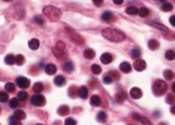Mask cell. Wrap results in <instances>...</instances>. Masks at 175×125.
<instances>
[{
	"label": "cell",
	"mask_w": 175,
	"mask_h": 125,
	"mask_svg": "<svg viewBox=\"0 0 175 125\" xmlns=\"http://www.w3.org/2000/svg\"><path fill=\"white\" fill-rule=\"evenodd\" d=\"M102 35L104 38L114 43H120L126 39V35L122 31L112 28L104 29L102 31Z\"/></svg>",
	"instance_id": "6da1fadb"
},
{
	"label": "cell",
	"mask_w": 175,
	"mask_h": 125,
	"mask_svg": "<svg viewBox=\"0 0 175 125\" xmlns=\"http://www.w3.org/2000/svg\"><path fill=\"white\" fill-rule=\"evenodd\" d=\"M43 13L50 21L53 22H57L60 20L62 16L60 9L52 5L45 6L43 8Z\"/></svg>",
	"instance_id": "7a4b0ae2"
},
{
	"label": "cell",
	"mask_w": 175,
	"mask_h": 125,
	"mask_svg": "<svg viewBox=\"0 0 175 125\" xmlns=\"http://www.w3.org/2000/svg\"><path fill=\"white\" fill-rule=\"evenodd\" d=\"M168 89V86L165 81L158 80L153 85V92L156 96H162L165 94Z\"/></svg>",
	"instance_id": "3957f363"
},
{
	"label": "cell",
	"mask_w": 175,
	"mask_h": 125,
	"mask_svg": "<svg viewBox=\"0 0 175 125\" xmlns=\"http://www.w3.org/2000/svg\"><path fill=\"white\" fill-rule=\"evenodd\" d=\"M30 102L32 105L36 106H43L46 104V99L42 94H36L32 96Z\"/></svg>",
	"instance_id": "277c9868"
},
{
	"label": "cell",
	"mask_w": 175,
	"mask_h": 125,
	"mask_svg": "<svg viewBox=\"0 0 175 125\" xmlns=\"http://www.w3.org/2000/svg\"><path fill=\"white\" fill-rule=\"evenodd\" d=\"M16 84L20 88L26 89L30 86V80L25 76H19L16 79Z\"/></svg>",
	"instance_id": "5b68a950"
},
{
	"label": "cell",
	"mask_w": 175,
	"mask_h": 125,
	"mask_svg": "<svg viewBox=\"0 0 175 125\" xmlns=\"http://www.w3.org/2000/svg\"><path fill=\"white\" fill-rule=\"evenodd\" d=\"M133 68L135 70L141 72V71L145 70L146 68H147V64H146L145 61L143 60V59H138L133 64Z\"/></svg>",
	"instance_id": "8992f818"
},
{
	"label": "cell",
	"mask_w": 175,
	"mask_h": 125,
	"mask_svg": "<svg viewBox=\"0 0 175 125\" xmlns=\"http://www.w3.org/2000/svg\"><path fill=\"white\" fill-rule=\"evenodd\" d=\"M130 95L135 100H138L141 98L143 95V92L141 88L134 87V88H131V90H130Z\"/></svg>",
	"instance_id": "52a82bcc"
},
{
	"label": "cell",
	"mask_w": 175,
	"mask_h": 125,
	"mask_svg": "<svg viewBox=\"0 0 175 125\" xmlns=\"http://www.w3.org/2000/svg\"><path fill=\"white\" fill-rule=\"evenodd\" d=\"M70 39L75 42V43H77V44H83L84 43V40L81 37L79 34L75 33V32H70Z\"/></svg>",
	"instance_id": "ba28073f"
},
{
	"label": "cell",
	"mask_w": 175,
	"mask_h": 125,
	"mask_svg": "<svg viewBox=\"0 0 175 125\" xmlns=\"http://www.w3.org/2000/svg\"><path fill=\"white\" fill-rule=\"evenodd\" d=\"M100 61L103 65H108L113 61V57L110 53H104L101 55Z\"/></svg>",
	"instance_id": "9c48e42d"
},
{
	"label": "cell",
	"mask_w": 175,
	"mask_h": 125,
	"mask_svg": "<svg viewBox=\"0 0 175 125\" xmlns=\"http://www.w3.org/2000/svg\"><path fill=\"white\" fill-rule=\"evenodd\" d=\"M44 70H45V73L47 75L52 76V75H54L57 73V68L54 64H48L45 66Z\"/></svg>",
	"instance_id": "30bf717a"
},
{
	"label": "cell",
	"mask_w": 175,
	"mask_h": 125,
	"mask_svg": "<svg viewBox=\"0 0 175 125\" xmlns=\"http://www.w3.org/2000/svg\"><path fill=\"white\" fill-rule=\"evenodd\" d=\"M120 69L122 73L129 74V73L132 71V65H130L129 63L127 62V61H123V62H122L120 65Z\"/></svg>",
	"instance_id": "8fae6325"
},
{
	"label": "cell",
	"mask_w": 175,
	"mask_h": 125,
	"mask_svg": "<svg viewBox=\"0 0 175 125\" xmlns=\"http://www.w3.org/2000/svg\"><path fill=\"white\" fill-rule=\"evenodd\" d=\"M54 84L57 86L61 87L63 86L66 83V79L65 78V76H62V75H58L54 78Z\"/></svg>",
	"instance_id": "7c38bea8"
},
{
	"label": "cell",
	"mask_w": 175,
	"mask_h": 125,
	"mask_svg": "<svg viewBox=\"0 0 175 125\" xmlns=\"http://www.w3.org/2000/svg\"><path fill=\"white\" fill-rule=\"evenodd\" d=\"M28 45L30 49L32 50H37L39 48L40 42L37 38H32L28 42Z\"/></svg>",
	"instance_id": "4fadbf2b"
},
{
	"label": "cell",
	"mask_w": 175,
	"mask_h": 125,
	"mask_svg": "<svg viewBox=\"0 0 175 125\" xmlns=\"http://www.w3.org/2000/svg\"><path fill=\"white\" fill-rule=\"evenodd\" d=\"M150 25L153 26V27H155L158 29L161 30L162 31H165V32H169V29L165 26L163 24L160 23H157V22H151L150 23Z\"/></svg>",
	"instance_id": "5bb4252c"
},
{
	"label": "cell",
	"mask_w": 175,
	"mask_h": 125,
	"mask_svg": "<svg viewBox=\"0 0 175 125\" xmlns=\"http://www.w3.org/2000/svg\"><path fill=\"white\" fill-rule=\"evenodd\" d=\"M63 70L67 73H71L75 69V65L71 61H69L67 62H65L63 66Z\"/></svg>",
	"instance_id": "9a60e30c"
},
{
	"label": "cell",
	"mask_w": 175,
	"mask_h": 125,
	"mask_svg": "<svg viewBox=\"0 0 175 125\" xmlns=\"http://www.w3.org/2000/svg\"><path fill=\"white\" fill-rule=\"evenodd\" d=\"M160 43L157 40L152 39L149 40V42H148V47H149L151 50H156V49L160 48Z\"/></svg>",
	"instance_id": "2e32d148"
},
{
	"label": "cell",
	"mask_w": 175,
	"mask_h": 125,
	"mask_svg": "<svg viewBox=\"0 0 175 125\" xmlns=\"http://www.w3.org/2000/svg\"><path fill=\"white\" fill-rule=\"evenodd\" d=\"M57 113L59 114L60 116H65V115H69V107L66 105L61 106H59L58 110H57Z\"/></svg>",
	"instance_id": "e0dca14e"
},
{
	"label": "cell",
	"mask_w": 175,
	"mask_h": 125,
	"mask_svg": "<svg viewBox=\"0 0 175 125\" xmlns=\"http://www.w3.org/2000/svg\"><path fill=\"white\" fill-rule=\"evenodd\" d=\"M90 103V104L93 106H96V107H97V106H99L101 105L100 97H99L98 95H96V94L93 95L92 97H91Z\"/></svg>",
	"instance_id": "ac0fdd59"
},
{
	"label": "cell",
	"mask_w": 175,
	"mask_h": 125,
	"mask_svg": "<svg viewBox=\"0 0 175 125\" xmlns=\"http://www.w3.org/2000/svg\"><path fill=\"white\" fill-rule=\"evenodd\" d=\"M83 56L87 59H93L96 56V53L93 49L88 48L83 51Z\"/></svg>",
	"instance_id": "d6986e66"
},
{
	"label": "cell",
	"mask_w": 175,
	"mask_h": 125,
	"mask_svg": "<svg viewBox=\"0 0 175 125\" xmlns=\"http://www.w3.org/2000/svg\"><path fill=\"white\" fill-rule=\"evenodd\" d=\"M5 63L8 65H13L16 63V58L12 54H8L5 57Z\"/></svg>",
	"instance_id": "ffe728a7"
},
{
	"label": "cell",
	"mask_w": 175,
	"mask_h": 125,
	"mask_svg": "<svg viewBox=\"0 0 175 125\" xmlns=\"http://www.w3.org/2000/svg\"><path fill=\"white\" fill-rule=\"evenodd\" d=\"M127 96H126V92H120L118 93H116V95H115V99H116V101L117 103H122L124 102V100H126Z\"/></svg>",
	"instance_id": "44dd1931"
},
{
	"label": "cell",
	"mask_w": 175,
	"mask_h": 125,
	"mask_svg": "<svg viewBox=\"0 0 175 125\" xmlns=\"http://www.w3.org/2000/svg\"><path fill=\"white\" fill-rule=\"evenodd\" d=\"M52 52H53V53L54 54L55 57L56 58H57V59H62L63 58L65 57V51L59 50V49H57L55 47H53V48H52Z\"/></svg>",
	"instance_id": "7402d4cb"
},
{
	"label": "cell",
	"mask_w": 175,
	"mask_h": 125,
	"mask_svg": "<svg viewBox=\"0 0 175 125\" xmlns=\"http://www.w3.org/2000/svg\"><path fill=\"white\" fill-rule=\"evenodd\" d=\"M113 17V13L112 12L109 11H104L102 16H101V18L102 20L104 22H109L111 20Z\"/></svg>",
	"instance_id": "603a6c76"
},
{
	"label": "cell",
	"mask_w": 175,
	"mask_h": 125,
	"mask_svg": "<svg viewBox=\"0 0 175 125\" xmlns=\"http://www.w3.org/2000/svg\"><path fill=\"white\" fill-rule=\"evenodd\" d=\"M163 76L165 80L171 81V80H172L174 78V72L172 70L167 69V70H164Z\"/></svg>",
	"instance_id": "cb8c5ba5"
},
{
	"label": "cell",
	"mask_w": 175,
	"mask_h": 125,
	"mask_svg": "<svg viewBox=\"0 0 175 125\" xmlns=\"http://www.w3.org/2000/svg\"><path fill=\"white\" fill-rule=\"evenodd\" d=\"M78 94L80 96V98H82V99H87V96H88V89H87V87L85 86H82L80 90H79Z\"/></svg>",
	"instance_id": "d4e9b609"
},
{
	"label": "cell",
	"mask_w": 175,
	"mask_h": 125,
	"mask_svg": "<svg viewBox=\"0 0 175 125\" xmlns=\"http://www.w3.org/2000/svg\"><path fill=\"white\" fill-rule=\"evenodd\" d=\"M26 113L23 110H17L14 112V116L18 120H24L26 118Z\"/></svg>",
	"instance_id": "484cf974"
},
{
	"label": "cell",
	"mask_w": 175,
	"mask_h": 125,
	"mask_svg": "<svg viewBox=\"0 0 175 125\" xmlns=\"http://www.w3.org/2000/svg\"><path fill=\"white\" fill-rule=\"evenodd\" d=\"M44 89V86L42 84V82H36L33 86V91L36 92V94H39L41 93Z\"/></svg>",
	"instance_id": "4316f807"
},
{
	"label": "cell",
	"mask_w": 175,
	"mask_h": 125,
	"mask_svg": "<svg viewBox=\"0 0 175 125\" xmlns=\"http://www.w3.org/2000/svg\"><path fill=\"white\" fill-rule=\"evenodd\" d=\"M107 114L104 111H100L97 115V119L99 122L102 123H104L107 121Z\"/></svg>",
	"instance_id": "83f0119b"
},
{
	"label": "cell",
	"mask_w": 175,
	"mask_h": 125,
	"mask_svg": "<svg viewBox=\"0 0 175 125\" xmlns=\"http://www.w3.org/2000/svg\"><path fill=\"white\" fill-rule=\"evenodd\" d=\"M5 90L6 92H9V93H14V92L15 91V86L13 82H7L5 85Z\"/></svg>",
	"instance_id": "f1b7e54d"
},
{
	"label": "cell",
	"mask_w": 175,
	"mask_h": 125,
	"mask_svg": "<svg viewBox=\"0 0 175 125\" xmlns=\"http://www.w3.org/2000/svg\"><path fill=\"white\" fill-rule=\"evenodd\" d=\"M149 9L146 7H141L138 9V14H139L141 17H146L149 15Z\"/></svg>",
	"instance_id": "f546056e"
},
{
	"label": "cell",
	"mask_w": 175,
	"mask_h": 125,
	"mask_svg": "<svg viewBox=\"0 0 175 125\" xmlns=\"http://www.w3.org/2000/svg\"><path fill=\"white\" fill-rule=\"evenodd\" d=\"M126 12L129 15H135V14H138V9L135 6H130L126 8Z\"/></svg>",
	"instance_id": "4dcf8cb0"
},
{
	"label": "cell",
	"mask_w": 175,
	"mask_h": 125,
	"mask_svg": "<svg viewBox=\"0 0 175 125\" xmlns=\"http://www.w3.org/2000/svg\"><path fill=\"white\" fill-rule=\"evenodd\" d=\"M91 70H92V72L95 75H99L102 73V68L97 64H93L91 67Z\"/></svg>",
	"instance_id": "1f68e13d"
},
{
	"label": "cell",
	"mask_w": 175,
	"mask_h": 125,
	"mask_svg": "<svg viewBox=\"0 0 175 125\" xmlns=\"http://www.w3.org/2000/svg\"><path fill=\"white\" fill-rule=\"evenodd\" d=\"M165 59L168 61H173L175 59V52L171 49L168 50L166 53H165Z\"/></svg>",
	"instance_id": "d6a6232c"
},
{
	"label": "cell",
	"mask_w": 175,
	"mask_h": 125,
	"mask_svg": "<svg viewBox=\"0 0 175 125\" xmlns=\"http://www.w3.org/2000/svg\"><path fill=\"white\" fill-rule=\"evenodd\" d=\"M162 10L165 12H169L173 10V5L169 2H164L162 5Z\"/></svg>",
	"instance_id": "836d02e7"
},
{
	"label": "cell",
	"mask_w": 175,
	"mask_h": 125,
	"mask_svg": "<svg viewBox=\"0 0 175 125\" xmlns=\"http://www.w3.org/2000/svg\"><path fill=\"white\" fill-rule=\"evenodd\" d=\"M141 55V51L139 49L135 48V49H133L131 51V56L133 59H138Z\"/></svg>",
	"instance_id": "e575fe53"
},
{
	"label": "cell",
	"mask_w": 175,
	"mask_h": 125,
	"mask_svg": "<svg viewBox=\"0 0 175 125\" xmlns=\"http://www.w3.org/2000/svg\"><path fill=\"white\" fill-rule=\"evenodd\" d=\"M28 98V93L25 91H20L18 92V99L20 100H26Z\"/></svg>",
	"instance_id": "d590c367"
},
{
	"label": "cell",
	"mask_w": 175,
	"mask_h": 125,
	"mask_svg": "<svg viewBox=\"0 0 175 125\" xmlns=\"http://www.w3.org/2000/svg\"><path fill=\"white\" fill-rule=\"evenodd\" d=\"M113 81H114V78H113L112 76H110V74L104 75V77H103V82H104V84L106 85L111 84L113 82Z\"/></svg>",
	"instance_id": "8d00e7d4"
},
{
	"label": "cell",
	"mask_w": 175,
	"mask_h": 125,
	"mask_svg": "<svg viewBox=\"0 0 175 125\" xmlns=\"http://www.w3.org/2000/svg\"><path fill=\"white\" fill-rule=\"evenodd\" d=\"M9 125H22V123L13 115L9 118Z\"/></svg>",
	"instance_id": "74e56055"
},
{
	"label": "cell",
	"mask_w": 175,
	"mask_h": 125,
	"mask_svg": "<svg viewBox=\"0 0 175 125\" xmlns=\"http://www.w3.org/2000/svg\"><path fill=\"white\" fill-rule=\"evenodd\" d=\"M16 58V64L19 66H21L24 62V55H21V54H19L17 56L15 57Z\"/></svg>",
	"instance_id": "f35d334b"
},
{
	"label": "cell",
	"mask_w": 175,
	"mask_h": 125,
	"mask_svg": "<svg viewBox=\"0 0 175 125\" xmlns=\"http://www.w3.org/2000/svg\"><path fill=\"white\" fill-rule=\"evenodd\" d=\"M8 98H9V96L5 92H1V93H0V100H1L2 103H5V102L8 101Z\"/></svg>",
	"instance_id": "ab89813d"
},
{
	"label": "cell",
	"mask_w": 175,
	"mask_h": 125,
	"mask_svg": "<svg viewBox=\"0 0 175 125\" xmlns=\"http://www.w3.org/2000/svg\"><path fill=\"white\" fill-rule=\"evenodd\" d=\"M166 102L168 104H175V96L173 94H168L166 98Z\"/></svg>",
	"instance_id": "60d3db41"
},
{
	"label": "cell",
	"mask_w": 175,
	"mask_h": 125,
	"mask_svg": "<svg viewBox=\"0 0 175 125\" xmlns=\"http://www.w3.org/2000/svg\"><path fill=\"white\" fill-rule=\"evenodd\" d=\"M18 106V100L17 98H12L11 100L9 102V106H10L11 109H15L17 108V106Z\"/></svg>",
	"instance_id": "b9f144b4"
},
{
	"label": "cell",
	"mask_w": 175,
	"mask_h": 125,
	"mask_svg": "<svg viewBox=\"0 0 175 125\" xmlns=\"http://www.w3.org/2000/svg\"><path fill=\"white\" fill-rule=\"evenodd\" d=\"M55 47H56V48H57V49H59V50L65 51V44L64 43H63V41H57V43H56Z\"/></svg>",
	"instance_id": "7bdbcfd3"
},
{
	"label": "cell",
	"mask_w": 175,
	"mask_h": 125,
	"mask_svg": "<svg viewBox=\"0 0 175 125\" xmlns=\"http://www.w3.org/2000/svg\"><path fill=\"white\" fill-rule=\"evenodd\" d=\"M65 125H77V121L72 118H67L65 120Z\"/></svg>",
	"instance_id": "ee69618b"
},
{
	"label": "cell",
	"mask_w": 175,
	"mask_h": 125,
	"mask_svg": "<svg viewBox=\"0 0 175 125\" xmlns=\"http://www.w3.org/2000/svg\"><path fill=\"white\" fill-rule=\"evenodd\" d=\"M34 21L36 22L38 25H43L44 24V19L42 17H39V16L35 17H34Z\"/></svg>",
	"instance_id": "f6af8a7d"
},
{
	"label": "cell",
	"mask_w": 175,
	"mask_h": 125,
	"mask_svg": "<svg viewBox=\"0 0 175 125\" xmlns=\"http://www.w3.org/2000/svg\"><path fill=\"white\" fill-rule=\"evenodd\" d=\"M139 121H141V122L142 124H144V125H153L151 122H150V121L145 117H142V116H141V118H140Z\"/></svg>",
	"instance_id": "bcb514c9"
},
{
	"label": "cell",
	"mask_w": 175,
	"mask_h": 125,
	"mask_svg": "<svg viewBox=\"0 0 175 125\" xmlns=\"http://www.w3.org/2000/svg\"><path fill=\"white\" fill-rule=\"evenodd\" d=\"M93 4L96 6V7H100V6L103 4L104 1H103V0H93Z\"/></svg>",
	"instance_id": "7dc6e473"
},
{
	"label": "cell",
	"mask_w": 175,
	"mask_h": 125,
	"mask_svg": "<svg viewBox=\"0 0 175 125\" xmlns=\"http://www.w3.org/2000/svg\"><path fill=\"white\" fill-rule=\"evenodd\" d=\"M169 22H170V23H171V25L175 27V15L171 16V17H170V19H169Z\"/></svg>",
	"instance_id": "c3c4849f"
},
{
	"label": "cell",
	"mask_w": 175,
	"mask_h": 125,
	"mask_svg": "<svg viewBox=\"0 0 175 125\" xmlns=\"http://www.w3.org/2000/svg\"><path fill=\"white\" fill-rule=\"evenodd\" d=\"M114 4L116 5H121L123 3V0H113Z\"/></svg>",
	"instance_id": "681fc988"
},
{
	"label": "cell",
	"mask_w": 175,
	"mask_h": 125,
	"mask_svg": "<svg viewBox=\"0 0 175 125\" xmlns=\"http://www.w3.org/2000/svg\"><path fill=\"white\" fill-rule=\"evenodd\" d=\"M171 112L174 115H175V105H174L171 108Z\"/></svg>",
	"instance_id": "f907efd6"
},
{
	"label": "cell",
	"mask_w": 175,
	"mask_h": 125,
	"mask_svg": "<svg viewBox=\"0 0 175 125\" xmlns=\"http://www.w3.org/2000/svg\"><path fill=\"white\" fill-rule=\"evenodd\" d=\"M172 90H173L174 93H175V82H174L173 85H172Z\"/></svg>",
	"instance_id": "816d5d0a"
},
{
	"label": "cell",
	"mask_w": 175,
	"mask_h": 125,
	"mask_svg": "<svg viewBox=\"0 0 175 125\" xmlns=\"http://www.w3.org/2000/svg\"><path fill=\"white\" fill-rule=\"evenodd\" d=\"M36 125H44V124H37Z\"/></svg>",
	"instance_id": "f5cc1de1"
},
{
	"label": "cell",
	"mask_w": 175,
	"mask_h": 125,
	"mask_svg": "<svg viewBox=\"0 0 175 125\" xmlns=\"http://www.w3.org/2000/svg\"><path fill=\"white\" fill-rule=\"evenodd\" d=\"M130 125H132V124H130Z\"/></svg>",
	"instance_id": "db71d44e"
},
{
	"label": "cell",
	"mask_w": 175,
	"mask_h": 125,
	"mask_svg": "<svg viewBox=\"0 0 175 125\" xmlns=\"http://www.w3.org/2000/svg\"><path fill=\"white\" fill-rule=\"evenodd\" d=\"M108 125H110V124H108Z\"/></svg>",
	"instance_id": "11a10c76"
}]
</instances>
